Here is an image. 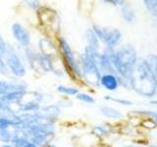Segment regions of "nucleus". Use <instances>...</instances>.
<instances>
[{"label":"nucleus","instance_id":"obj_1","mask_svg":"<svg viewBox=\"0 0 157 147\" xmlns=\"http://www.w3.org/2000/svg\"><path fill=\"white\" fill-rule=\"evenodd\" d=\"M130 81L132 87L140 95L152 96L156 92L157 82L145 60H140L139 63L136 62Z\"/></svg>","mask_w":157,"mask_h":147},{"label":"nucleus","instance_id":"obj_2","mask_svg":"<svg viewBox=\"0 0 157 147\" xmlns=\"http://www.w3.org/2000/svg\"><path fill=\"white\" fill-rule=\"evenodd\" d=\"M110 60L116 70L120 73V75L130 81L132 70L137 62L136 52L135 49L131 46L123 47L112 54Z\"/></svg>","mask_w":157,"mask_h":147},{"label":"nucleus","instance_id":"obj_3","mask_svg":"<svg viewBox=\"0 0 157 147\" xmlns=\"http://www.w3.org/2000/svg\"><path fill=\"white\" fill-rule=\"evenodd\" d=\"M93 28H94V33L109 47H113L119 43L121 39V33L118 29L109 28H100L96 26L93 27Z\"/></svg>","mask_w":157,"mask_h":147},{"label":"nucleus","instance_id":"obj_4","mask_svg":"<svg viewBox=\"0 0 157 147\" xmlns=\"http://www.w3.org/2000/svg\"><path fill=\"white\" fill-rule=\"evenodd\" d=\"M48 11L49 9L47 8H44L41 9V13H39V19L42 23V24H45V26H52V28L54 26H56L58 28L59 26V22H58V18H57V15L55 14L54 11H50V15H48Z\"/></svg>","mask_w":157,"mask_h":147},{"label":"nucleus","instance_id":"obj_5","mask_svg":"<svg viewBox=\"0 0 157 147\" xmlns=\"http://www.w3.org/2000/svg\"><path fill=\"white\" fill-rule=\"evenodd\" d=\"M13 33L14 36L17 38V40L23 44V45H28L29 42V34L22 26H20L19 24H15L13 28Z\"/></svg>","mask_w":157,"mask_h":147},{"label":"nucleus","instance_id":"obj_6","mask_svg":"<svg viewBox=\"0 0 157 147\" xmlns=\"http://www.w3.org/2000/svg\"><path fill=\"white\" fill-rule=\"evenodd\" d=\"M101 85L105 88L109 90H115L119 85V81H118L117 77L115 76L108 74V75H104L100 78Z\"/></svg>","mask_w":157,"mask_h":147},{"label":"nucleus","instance_id":"obj_7","mask_svg":"<svg viewBox=\"0 0 157 147\" xmlns=\"http://www.w3.org/2000/svg\"><path fill=\"white\" fill-rule=\"evenodd\" d=\"M122 15H123V18L129 23L132 22L135 19V11H134V9L132 8L131 5H129V4H126L123 6Z\"/></svg>","mask_w":157,"mask_h":147},{"label":"nucleus","instance_id":"obj_8","mask_svg":"<svg viewBox=\"0 0 157 147\" xmlns=\"http://www.w3.org/2000/svg\"><path fill=\"white\" fill-rule=\"evenodd\" d=\"M145 61L147 63V65H148L150 71L152 72V74H153V76L155 77V81L157 82V56L150 55Z\"/></svg>","mask_w":157,"mask_h":147},{"label":"nucleus","instance_id":"obj_9","mask_svg":"<svg viewBox=\"0 0 157 147\" xmlns=\"http://www.w3.org/2000/svg\"><path fill=\"white\" fill-rule=\"evenodd\" d=\"M147 10L157 18V0H144Z\"/></svg>","mask_w":157,"mask_h":147},{"label":"nucleus","instance_id":"obj_10","mask_svg":"<svg viewBox=\"0 0 157 147\" xmlns=\"http://www.w3.org/2000/svg\"><path fill=\"white\" fill-rule=\"evenodd\" d=\"M102 113L106 117H109V118H120L122 116L120 112H118L115 109H112V108H108V107H103Z\"/></svg>","mask_w":157,"mask_h":147},{"label":"nucleus","instance_id":"obj_11","mask_svg":"<svg viewBox=\"0 0 157 147\" xmlns=\"http://www.w3.org/2000/svg\"><path fill=\"white\" fill-rule=\"evenodd\" d=\"M78 99L82 100V101H85V102H87V103L94 102V99H93L92 97H90V95H87V94H78Z\"/></svg>","mask_w":157,"mask_h":147},{"label":"nucleus","instance_id":"obj_12","mask_svg":"<svg viewBox=\"0 0 157 147\" xmlns=\"http://www.w3.org/2000/svg\"><path fill=\"white\" fill-rule=\"evenodd\" d=\"M58 90L62 91L64 93H68V94H76L78 92L76 89H73V88H65V87H59Z\"/></svg>","mask_w":157,"mask_h":147},{"label":"nucleus","instance_id":"obj_13","mask_svg":"<svg viewBox=\"0 0 157 147\" xmlns=\"http://www.w3.org/2000/svg\"><path fill=\"white\" fill-rule=\"evenodd\" d=\"M107 99H111L113 101H116V102H119L122 103L124 105H132V102L131 101H127V100H121V99H114V98H110V97H106Z\"/></svg>","mask_w":157,"mask_h":147},{"label":"nucleus","instance_id":"obj_14","mask_svg":"<svg viewBox=\"0 0 157 147\" xmlns=\"http://www.w3.org/2000/svg\"><path fill=\"white\" fill-rule=\"evenodd\" d=\"M27 2H28L29 5H31V6L33 7V8H36L37 4H38L37 0H27Z\"/></svg>","mask_w":157,"mask_h":147},{"label":"nucleus","instance_id":"obj_15","mask_svg":"<svg viewBox=\"0 0 157 147\" xmlns=\"http://www.w3.org/2000/svg\"><path fill=\"white\" fill-rule=\"evenodd\" d=\"M108 2L114 3V4H123L124 3V0H107Z\"/></svg>","mask_w":157,"mask_h":147},{"label":"nucleus","instance_id":"obj_16","mask_svg":"<svg viewBox=\"0 0 157 147\" xmlns=\"http://www.w3.org/2000/svg\"><path fill=\"white\" fill-rule=\"evenodd\" d=\"M3 51H5V44L3 43L1 37H0V53L3 52Z\"/></svg>","mask_w":157,"mask_h":147},{"label":"nucleus","instance_id":"obj_17","mask_svg":"<svg viewBox=\"0 0 157 147\" xmlns=\"http://www.w3.org/2000/svg\"><path fill=\"white\" fill-rule=\"evenodd\" d=\"M151 103H152V104H155V105H157V101H152Z\"/></svg>","mask_w":157,"mask_h":147},{"label":"nucleus","instance_id":"obj_18","mask_svg":"<svg viewBox=\"0 0 157 147\" xmlns=\"http://www.w3.org/2000/svg\"><path fill=\"white\" fill-rule=\"evenodd\" d=\"M155 121H156V124H157V119H156V120H155Z\"/></svg>","mask_w":157,"mask_h":147},{"label":"nucleus","instance_id":"obj_19","mask_svg":"<svg viewBox=\"0 0 157 147\" xmlns=\"http://www.w3.org/2000/svg\"></svg>","mask_w":157,"mask_h":147}]
</instances>
